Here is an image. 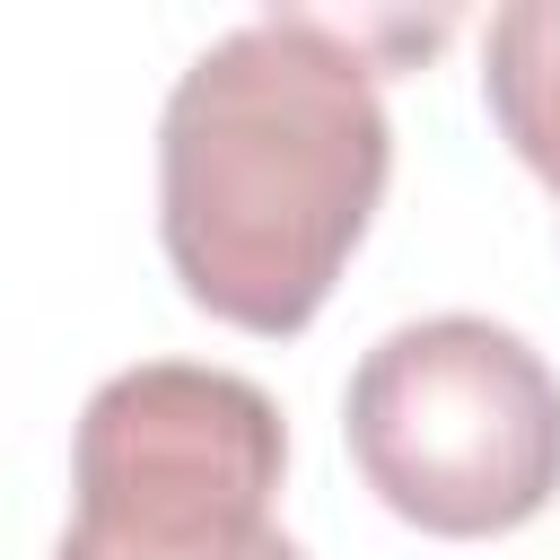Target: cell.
<instances>
[{
    "label": "cell",
    "instance_id": "2",
    "mask_svg": "<svg viewBox=\"0 0 560 560\" xmlns=\"http://www.w3.org/2000/svg\"><path fill=\"white\" fill-rule=\"evenodd\" d=\"M359 481L438 542H490L560 490V376L490 315L394 324L341 394Z\"/></svg>",
    "mask_w": 560,
    "mask_h": 560
},
{
    "label": "cell",
    "instance_id": "1",
    "mask_svg": "<svg viewBox=\"0 0 560 560\" xmlns=\"http://www.w3.org/2000/svg\"><path fill=\"white\" fill-rule=\"evenodd\" d=\"M385 175L368 26L271 9L192 52L158 114V245L201 315L289 341L324 315Z\"/></svg>",
    "mask_w": 560,
    "mask_h": 560
},
{
    "label": "cell",
    "instance_id": "4",
    "mask_svg": "<svg viewBox=\"0 0 560 560\" xmlns=\"http://www.w3.org/2000/svg\"><path fill=\"white\" fill-rule=\"evenodd\" d=\"M481 105L516 166L560 201V0H516L481 35Z\"/></svg>",
    "mask_w": 560,
    "mask_h": 560
},
{
    "label": "cell",
    "instance_id": "3",
    "mask_svg": "<svg viewBox=\"0 0 560 560\" xmlns=\"http://www.w3.org/2000/svg\"><path fill=\"white\" fill-rule=\"evenodd\" d=\"M280 472L289 429L254 376L140 359L79 411L52 560H306L271 516Z\"/></svg>",
    "mask_w": 560,
    "mask_h": 560
}]
</instances>
